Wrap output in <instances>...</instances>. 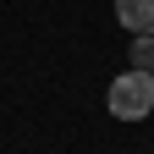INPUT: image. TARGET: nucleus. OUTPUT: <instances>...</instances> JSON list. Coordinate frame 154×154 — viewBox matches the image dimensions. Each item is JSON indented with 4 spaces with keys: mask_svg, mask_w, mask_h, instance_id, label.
Here are the masks:
<instances>
[{
    "mask_svg": "<svg viewBox=\"0 0 154 154\" xmlns=\"http://www.w3.org/2000/svg\"><path fill=\"white\" fill-rule=\"evenodd\" d=\"M105 105H110V116H121V121H143V116L154 110V77L149 72H121L110 83V94H105Z\"/></svg>",
    "mask_w": 154,
    "mask_h": 154,
    "instance_id": "f257e3e1",
    "label": "nucleus"
},
{
    "mask_svg": "<svg viewBox=\"0 0 154 154\" xmlns=\"http://www.w3.org/2000/svg\"><path fill=\"white\" fill-rule=\"evenodd\" d=\"M116 22L132 33H154V0H116Z\"/></svg>",
    "mask_w": 154,
    "mask_h": 154,
    "instance_id": "f03ea898",
    "label": "nucleus"
},
{
    "mask_svg": "<svg viewBox=\"0 0 154 154\" xmlns=\"http://www.w3.org/2000/svg\"><path fill=\"white\" fill-rule=\"evenodd\" d=\"M132 66H138V72L154 66V38H149V33H138V44H132Z\"/></svg>",
    "mask_w": 154,
    "mask_h": 154,
    "instance_id": "7ed1b4c3",
    "label": "nucleus"
}]
</instances>
